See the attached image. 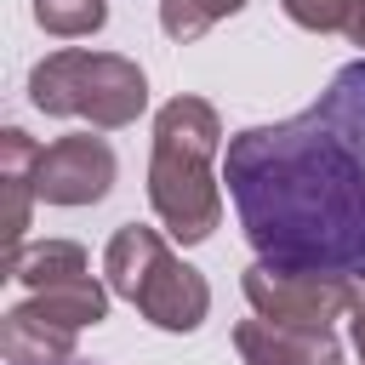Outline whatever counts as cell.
I'll list each match as a JSON object with an SVG mask.
<instances>
[{"mask_svg":"<svg viewBox=\"0 0 365 365\" xmlns=\"http://www.w3.org/2000/svg\"><path fill=\"white\" fill-rule=\"evenodd\" d=\"M222 182L262 262L365 279V57L302 114L228 137Z\"/></svg>","mask_w":365,"mask_h":365,"instance_id":"cell-1","label":"cell"},{"mask_svg":"<svg viewBox=\"0 0 365 365\" xmlns=\"http://www.w3.org/2000/svg\"><path fill=\"white\" fill-rule=\"evenodd\" d=\"M217 148H222V120L205 97H171L154 114L148 205L182 245L211 240V228L222 217V188L211 177Z\"/></svg>","mask_w":365,"mask_h":365,"instance_id":"cell-2","label":"cell"},{"mask_svg":"<svg viewBox=\"0 0 365 365\" xmlns=\"http://www.w3.org/2000/svg\"><path fill=\"white\" fill-rule=\"evenodd\" d=\"M29 103L57 120H91L120 131L148 108V80L120 51H51L29 68Z\"/></svg>","mask_w":365,"mask_h":365,"instance_id":"cell-3","label":"cell"},{"mask_svg":"<svg viewBox=\"0 0 365 365\" xmlns=\"http://www.w3.org/2000/svg\"><path fill=\"white\" fill-rule=\"evenodd\" d=\"M245 302L274 325L331 331V319L354 314L359 291H354V279H331V274H308V268H285V262H251Z\"/></svg>","mask_w":365,"mask_h":365,"instance_id":"cell-4","label":"cell"},{"mask_svg":"<svg viewBox=\"0 0 365 365\" xmlns=\"http://www.w3.org/2000/svg\"><path fill=\"white\" fill-rule=\"evenodd\" d=\"M114 188V148L103 137H57L40 148L34 194L46 205H97Z\"/></svg>","mask_w":365,"mask_h":365,"instance_id":"cell-5","label":"cell"},{"mask_svg":"<svg viewBox=\"0 0 365 365\" xmlns=\"http://www.w3.org/2000/svg\"><path fill=\"white\" fill-rule=\"evenodd\" d=\"M137 308H143V319L160 325V331H200V319L211 314V285H205L188 262H177V257L165 251V257L154 262V274L143 279Z\"/></svg>","mask_w":365,"mask_h":365,"instance_id":"cell-6","label":"cell"},{"mask_svg":"<svg viewBox=\"0 0 365 365\" xmlns=\"http://www.w3.org/2000/svg\"><path fill=\"white\" fill-rule=\"evenodd\" d=\"M234 348H240V365H342V342L331 331H297L262 314L234 331Z\"/></svg>","mask_w":365,"mask_h":365,"instance_id":"cell-7","label":"cell"},{"mask_svg":"<svg viewBox=\"0 0 365 365\" xmlns=\"http://www.w3.org/2000/svg\"><path fill=\"white\" fill-rule=\"evenodd\" d=\"M34 165H40V143L23 131V125H6L0 131V188H6V262L23 251V228H29V211H34Z\"/></svg>","mask_w":365,"mask_h":365,"instance_id":"cell-8","label":"cell"},{"mask_svg":"<svg viewBox=\"0 0 365 365\" xmlns=\"http://www.w3.org/2000/svg\"><path fill=\"white\" fill-rule=\"evenodd\" d=\"M0 354H6V365H68L74 359V325H57L34 302H23L0 319Z\"/></svg>","mask_w":365,"mask_h":365,"instance_id":"cell-9","label":"cell"},{"mask_svg":"<svg viewBox=\"0 0 365 365\" xmlns=\"http://www.w3.org/2000/svg\"><path fill=\"white\" fill-rule=\"evenodd\" d=\"M160 257H165V240H160L154 228H143V222L114 228V240H108V251H103L108 291H114V297H125V302H137V291H143V279L154 274V262H160Z\"/></svg>","mask_w":365,"mask_h":365,"instance_id":"cell-10","label":"cell"},{"mask_svg":"<svg viewBox=\"0 0 365 365\" xmlns=\"http://www.w3.org/2000/svg\"><path fill=\"white\" fill-rule=\"evenodd\" d=\"M6 274L23 279L29 291H51V285L80 279V274H91V268H86V251H80L74 240H40V245H23V251L6 262Z\"/></svg>","mask_w":365,"mask_h":365,"instance_id":"cell-11","label":"cell"},{"mask_svg":"<svg viewBox=\"0 0 365 365\" xmlns=\"http://www.w3.org/2000/svg\"><path fill=\"white\" fill-rule=\"evenodd\" d=\"M46 319H57V325H103L108 319V291L91 279V274H80V279H63V285H51V291H34L29 297Z\"/></svg>","mask_w":365,"mask_h":365,"instance_id":"cell-12","label":"cell"},{"mask_svg":"<svg viewBox=\"0 0 365 365\" xmlns=\"http://www.w3.org/2000/svg\"><path fill=\"white\" fill-rule=\"evenodd\" d=\"M34 23L57 40H74V34H97L108 23V0H34Z\"/></svg>","mask_w":365,"mask_h":365,"instance_id":"cell-13","label":"cell"},{"mask_svg":"<svg viewBox=\"0 0 365 365\" xmlns=\"http://www.w3.org/2000/svg\"><path fill=\"white\" fill-rule=\"evenodd\" d=\"M245 0H160V29L171 40H200L211 23L234 17Z\"/></svg>","mask_w":365,"mask_h":365,"instance_id":"cell-14","label":"cell"},{"mask_svg":"<svg viewBox=\"0 0 365 365\" xmlns=\"http://www.w3.org/2000/svg\"><path fill=\"white\" fill-rule=\"evenodd\" d=\"M279 6H285L291 23H302L314 34H331V29L348 23V0H279Z\"/></svg>","mask_w":365,"mask_h":365,"instance_id":"cell-15","label":"cell"},{"mask_svg":"<svg viewBox=\"0 0 365 365\" xmlns=\"http://www.w3.org/2000/svg\"><path fill=\"white\" fill-rule=\"evenodd\" d=\"M342 34H348L354 46H365V0H348V23H342Z\"/></svg>","mask_w":365,"mask_h":365,"instance_id":"cell-16","label":"cell"},{"mask_svg":"<svg viewBox=\"0 0 365 365\" xmlns=\"http://www.w3.org/2000/svg\"><path fill=\"white\" fill-rule=\"evenodd\" d=\"M354 348H359V359H365V297L354 302Z\"/></svg>","mask_w":365,"mask_h":365,"instance_id":"cell-17","label":"cell"},{"mask_svg":"<svg viewBox=\"0 0 365 365\" xmlns=\"http://www.w3.org/2000/svg\"><path fill=\"white\" fill-rule=\"evenodd\" d=\"M68 365H74V359H68Z\"/></svg>","mask_w":365,"mask_h":365,"instance_id":"cell-18","label":"cell"}]
</instances>
